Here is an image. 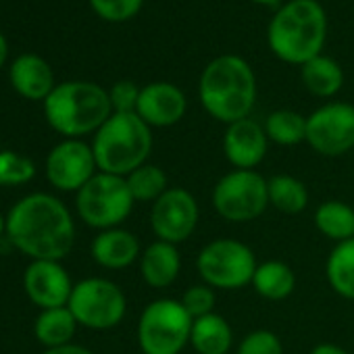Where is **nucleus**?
I'll use <instances>...</instances> for the list:
<instances>
[{"mask_svg": "<svg viewBox=\"0 0 354 354\" xmlns=\"http://www.w3.org/2000/svg\"><path fill=\"white\" fill-rule=\"evenodd\" d=\"M7 240L32 261H63L75 244V221L61 198L34 192L11 207Z\"/></svg>", "mask_w": 354, "mask_h": 354, "instance_id": "1", "label": "nucleus"}, {"mask_svg": "<svg viewBox=\"0 0 354 354\" xmlns=\"http://www.w3.org/2000/svg\"><path fill=\"white\" fill-rule=\"evenodd\" d=\"M203 109L230 125L250 117L257 104V75L250 63L238 55H219L203 69L198 82Z\"/></svg>", "mask_w": 354, "mask_h": 354, "instance_id": "2", "label": "nucleus"}, {"mask_svg": "<svg viewBox=\"0 0 354 354\" xmlns=\"http://www.w3.org/2000/svg\"><path fill=\"white\" fill-rule=\"evenodd\" d=\"M325 40L327 15L319 0H286L275 9L267 28L271 53L288 65L302 67L323 55Z\"/></svg>", "mask_w": 354, "mask_h": 354, "instance_id": "3", "label": "nucleus"}, {"mask_svg": "<svg viewBox=\"0 0 354 354\" xmlns=\"http://www.w3.org/2000/svg\"><path fill=\"white\" fill-rule=\"evenodd\" d=\"M111 115L113 106L109 90L94 82H61L44 100V117L48 125L65 140L94 136Z\"/></svg>", "mask_w": 354, "mask_h": 354, "instance_id": "4", "label": "nucleus"}, {"mask_svg": "<svg viewBox=\"0 0 354 354\" xmlns=\"http://www.w3.org/2000/svg\"><path fill=\"white\" fill-rule=\"evenodd\" d=\"M154 138L138 113H113L92 138L98 171L127 177L148 162Z\"/></svg>", "mask_w": 354, "mask_h": 354, "instance_id": "5", "label": "nucleus"}, {"mask_svg": "<svg viewBox=\"0 0 354 354\" xmlns=\"http://www.w3.org/2000/svg\"><path fill=\"white\" fill-rule=\"evenodd\" d=\"M194 319L175 298L152 300L138 319V346L142 354H182L190 346Z\"/></svg>", "mask_w": 354, "mask_h": 354, "instance_id": "6", "label": "nucleus"}, {"mask_svg": "<svg viewBox=\"0 0 354 354\" xmlns=\"http://www.w3.org/2000/svg\"><path fill=\"white\" fill-rule=\"evenodd\" d=\"M133 196L125 177L98 171L75 194L77 217L92 230L104 232L121 227L133 211Z\"/></svg>", "mask_w": 354, "mask_h": 354, "instance_id": "7", "label": "nucleus"}, {"mask_svg": "<svg viewBox=\"0 0 354 354\" xmlns=\"http://www.w3.org/2000/svg\"><path fill=\"white\" fill-rule=\"evenodd\" d=\"M259 261L252 248L234 238H217L205 244L196 257V271L203 283L213 290L234 292L252 283Z\"/></svg>", "mask_w": 354, "mask_h": 354, "instance_id": "8", "label": "nucleus"}, {"mask_svg": "<svg viewBox=\"0 0 354 354\" xmlns=\"http://www.w3.org/2000/svg\"><path fill=\"white\" fill-rule=\"evenodd\" d=\"M211 205L227 223L257 221L269 209L267 177L257 169H232L217 180L211 192Z\"/></svg>", "mask_w": 354, "mask_h": 354, "instance_id": "9", "label": "nucleus"}, {"mask_svg": "<svg viewBox=\"0 0 354 354\" xmlns=\"http://www.w3.org/2000/svg\"><path fill=\"white\" fill-rule=\"evenodd\" d=\"M67 306L77 325L94 331H106L125 319L127 298L115 281L106 277H86L73 286Z\"/></svg>", "mask_w": 354, "mask_h": 354, "instance_id": "10", "label": "nucleus"}, {"mask_svg": "<svg viewBox=\"0 0 354 354\" xmlns=\"http://www.w3.org/2000/svg\"><path fill=\"white\" fill-rule=\"evenodd\" d=\"M306 144L321 156H344L354 148V104L325 102L306 117Z\"/></svg>", "mask_w": 354, "mask_h": 354, "instance_id": "11", "label": "nucleus"}, {"mask_svg": "<svg viewBox=\"0 0 354 354\" xmlns=\"http://www.w3.org/2000/svg\"><path fill=\"white\" fill-rule=\"evenodd\" d=\"M201 221L196 196L186 188H169L150 207V230L156 240L180 246L190 240Z\"/></svg>", "mask_w": 354, "mask_h": 354, "instance_id": "12", "label": "nucleus"}, {"mask_svg": "<svg viewBox=\"0 0 354 354\" xmlns=\"http://www.w3.org/2000/svg\"><path fill=\"white\" fill-rule=\"evenodd\" d=\"M46 180L59 192H80L98 173L92 144L84 140H61L50 148L46 162Z\"/></svg>", "mask_w": 354, "mask_h": 354, "instance_id": "13", "label": "nucleus"}, {"mask_svg": "<svg viewBox=\"0 0 354 354\" xmlns=\"http://www.w3.org/2000/svg\"><path fill=\"white\" fill-rule=\"evenodd\" d=\"M73 286L61 261H32L24 273V290L40 310L67 306Z\"/></svg>", "mask_w": 354, "mask_h": 354, "instance_id": "14", "label": "nucleus"}, {"mask_svg": "<svg viewBox=\"0 0 354 354\" xmlns=\"http://www.w3.org/2000/svg\"><path fill=\"white\" fill-rule=\"evenodd\" d=\"M188 98L180 86L171 82H152L142 88L138 100V117L148 127H173L186 117Z\"/></svg>", "mask_w": 354, "mask_h": 354, "instance_id": "15", "label": "nucleus"}, {"mask_svg": "<svg viewBox=\"0 0 354 354\" xmlns=\"http://www.w3.org/2000/svg\"><path fill=\"white\" fill-rule=\"evenodd\" d=\"M269 150V138L263 123L246 117L236 123L225 125L223 133V154L234 169H257Z\"/></svg>", "mask_w": 354, "mask_h": 354, "instance_id": "16", "label": "nucleus"}, {"mask_svg": "<svg viewBox=\"0 0 354 354\" xmlns=\"http://www.w3.org/2000/svg\"><path fill=\"white\" fill-rule=\"evenodd\" d=\"M90 254L96 265L111 269V271H123L140 261L142 246L140 240L125 227H113L98 232L92 240Z\"/></svg>", "mask_w": 354, "mask_h": 354, "instance_id": "17", "label": "nucleus"}, {"mask_svg": "<svg viewBox=\"0 0 354 354\" xmlns=\"http://www.w3.org/2000/svg\"><path fill=\"white\" fill-rule=\"evenodd\" d=\"M9 80L13 90L28 100H46L55 90V73L48 61L36 53L19 55L11 63Z\"/></svg>", "mask_w": 354, "mask_h": 354, "instance_id": "18", "label": "nucleus"}, {"mask_svg": "<svg viewBox=\"0 0 354 354\" xmlns=\"http://www.w3.org/2000/svg\"><path fill=\"white\" fill-rule=\"evenodd\" d=\"M140 275L152 290H165L173 286L182 271V254L175 244L154 240L140 254Z\"/></svg>", "mask_w": 354, "mask_h": 354, "instance_id": "19", "label": "nucleus"}, {"mask_svg": "<svg viewBox=\"0 0 354 354\" xmlns=\"http://www.w3.org/2000/svg\"><path fill=\"white\" fill-rule=\"evenodd\" d=\"M190 346L196 354H230L234 348V329L223 315H205L192 323Z\"/></svg>", "mask_w": 354, "mask_h": 354, "instance_id": "20", "label": "nucleus"}, {"mask_svg": "<svg viewBox=\"0 0 354 354\" xmlns=\"http://www.w3.org/2000/svg\"><path fill=\"white\" fill-rule=\"evenodd\" d=\"M250 286L261 298L269 302H281L292 296L296 288V273L283 261H277V259L263 261L259 263Z\"/></svg>", "mask_w": 354, "mask_h": 354, "instance_id": "21", "label": "nucleus"}, {"mask_svg": "<svg viewBox=\"0 0 354 354\" xmlns=\"http://www.w3.org/2000/svg\"><path fill=\"white\" fill-rule=\"evenodd\" d=\"M300 80L308 94L317 98H331L344 86V71L337 61L327 55H319L300 67Z\"/></svg>", "mask_w": 354, "mask_h": 354, "instance_id": "22", "label": "nucleus"}, {"mask_svg": "<svg viewBox=\"0 0 354 354\" xmlns=\"http://www.w3.org/2000/svg\"><path fill=\"white\" fill-rule=\"evenodd\" d=\"M77 321L69 306H59V308H46L40 310L36 323H34V333L36 339L46 348H61L67 344H73V335L77 331Z\"/></svg>", "mask_w": 354, "mask_h": 354, "instance_id": "23", "label": "nucleus"}, {"mask_svg": "<svg viewBox=\"0 0 354 354\" xmlns=\"http://www.w3.org/2000/svg\"><path fill=\"white\" fill-rule=\"evenodd\" d=\"M325 279L339 298L354 302V238L331 248L325 261Z\"/></svg>", "mask_w": 354, "mask_h": 354, "instance_id": "24", "label": "nucleus"}, {"mask_svg": "<svg viewBox=\"0 0 354 354\" xmlns=\"http://www.w3.org/2000/svg\"><path fill=\"white\" fill-rule=\"evenodd\" d=\"M269 190V207L283 215H298L308 207L310 194L302 180L288 173L271 175L267 180Z\"/></svg>", "mask_w": 354, "mask_h": 354, "instance_id": "25", "label": "nucleus"}, {"mask_svg": "<svg viewBox=\"0 0 354 354\" xmlns=\"http://www.w3.org/2000/svg\"><path fill=\"white\" fill-rule=\"evenodd\" d=\"M313 219L319 234L333 244L354 238V209L344 201H323Z\"/></svg>", "mask_w": 354, "mask_h": 354, "instance_id": "26", "label": "nucleus"}, {"mask_svg": "<svg viewBox=\"0 0 354 354\" xmlns=\"http://www.w3.org/2000/svg\"><path fill=\"white\" fill-rule=\"evenodd\" d=\"M263 127H265L269 142L277 146L290 148V146H298L306 142V117L300 115L298 111L277 109L265 119Z\"/></svg>", "mask_w": 354, "mask_h": 354, "instance_id": "27", "label": "nucleus"}, {"mask_svg": "<svg viewBox=\"0 0 354 354\" xmlns=\"http://www.w3.org/2000/svg\"><path fill=\"white\" fill-rule=\"evenodd\" d=\"M127 188L133 196L136 203H156L171 186H169V177L162 171V167L146 162L142 167H138L136 171H131L127 177Z\"/></svg>", "mask_w": 354, "mask_h": 354, "instance_id": "28", "label": "nucleus"}, {"mask_svg": "<svg viewBox=\"0 0 354 354\" xmlns=\"http://www.w3.org/2000/svg\"><path fill=\"white\" fill-rule=\"evenodd\" d=\"M36 177V165L32 158L15 152V150H0V186L15 188L32 182Z\"/></svg>", "mask_w": 354, "mask_h": 354, "instance_id": "29", "label": "nucleus"}, {"mask_svg": "<svg viewBox=\"0 0 354 354\" xmlns=\"http://www.w3.org/2000/svg\"><path fill=\"white\" fill-rule=\"evenodd\" d=\"M88 3L100 19L121 24L140 13L144 0H88Z\"/></svg>", "mask_w": 354, "mask_h": 354, "instance_id": "30", "label": "nucleus"}, {"mask_svg": "<svg viewBox=\"0 0 354 354\" xmlns=\"http://www.w3.org/2000/svg\"><path fill=\"white\" fill-rule=\"evenodd\" d=\"M180 302L184 304V308L188 310V315L192 319H201L205 315H211L215 313V302H217V290H213L211 286L207 283H194L190 286Z\"/></svg>", "mask_w": 354, "mask_h": 354, "instance_id": "31", "label": "nucleus"}, {"mask_svg": "<svg viewBox=\"0 0 354 354\" xmlns=\"http://www.w3.org/2000/svg\"><path fill=\"white\" fill-rule=\"evenodd\" d=\"M236 354H283V344L275 331L254 329L240 339Z\"/></svg>", "mask_w": 354, "mask_h": 354, "instance_id": "32", "label": "nucleus"}, {"mask_svg": "<svg viewBox=\"0 0 354 354\" xmlns=\"http://www.w3.org/2000/svg\"><path fill=\"white\" fill-rule=\"evenodd\" d=\"M140 92H142V88L129 80H121V82L113 84V88L109 90L113 113H136Z\"/></svg>", "mask_w": 354, "mask_h": 354, "instance_id": "33", "label": "nucleus"}, {"mask_svg": "<svg viewBox=\"0 0 354 354\" xmlns=\"http://www.w3.org/2000/svg\"><path fill=\"white\" fill-rule=\"evenodd\" d=\"M42 354H94L92 350H88L86 346H80V344H67V346H61V348H50Z\"/></svg>", "mask_w": 354, "mask_h": 354, "instance_id": "34", "label": "nucleus"}, {"mask_svg": "<svg viewBox=\"0 0 354 354\" xmlns=\"http://www.w3.org/2000/svg\"><path fill=\"white\" fill-rule=\"evenodd\" d=\"M308 354H348L342 346L337 344H331V342H323V344H317L313 346V350Z\"/></svg>", "mask_w": 354, "mask_h": 354, "instance_id": "35", "label": "nucleus"}, {"mask_svg": "<svg viewBox=\"0 0 354 354\" xmlns=\"http://www.w3.org/2000/svg\"><path fill=\"white\" fill-rule=\"evenodd\" d=\"M7 57H9V42L3 34H0V69H3V65L7 63Z\"/></svg>", "mask_w": 354, "mask_h": 354, "instance_id": "36", "label": "nucleus"}, {"mask_svg": "<svg viewBox=\"0 0 354 354\" xmlns=\"http://www.w3.org/2000/svg\"><path fill=\"white\" fill-rule=\"evenodd\" d=\"M250 3H254V5H261V7H281L286 0H250Z\"/></svg>", "mask_w": 354, "mask_h": 354, "instance_id": "37", "label": "nucleus"}, {"mask_svg": "<svg viewBox=\"0 0 354 354\" xmlns=\"http://www.w3.org/2000/svg\"><path fill=\"white\" fill-rule=\"evenodd\" d=\"M7 236V217L0 213V238Z\"/></svg>", "mask_w": 354, "mask_h": 354, "instance_id": "38", "label": "nucleus"}]
</instances>
